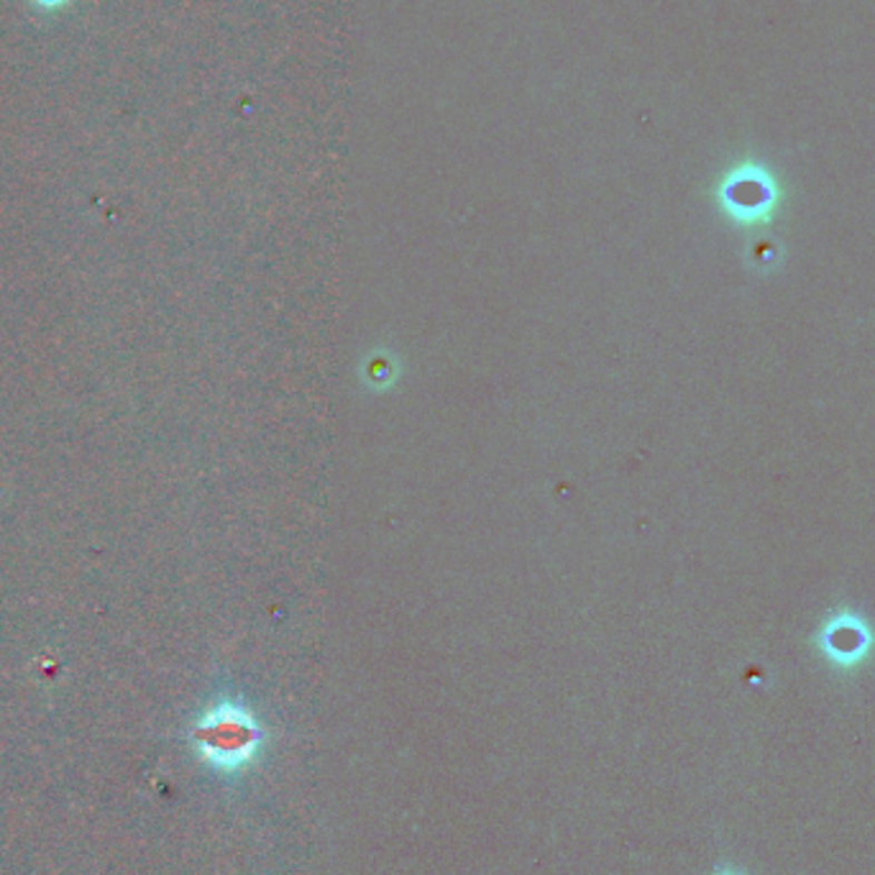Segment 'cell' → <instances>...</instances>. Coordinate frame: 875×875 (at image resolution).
I'll return each instance as SVG.
<instances>
[{
  "instance_id": "cell-1",
  "label": "cell",
  "mask_w": 875,
  "mask_h": 875,
  "mask_svg": "<svg viewBox=\"0 0 875 875\" xmlns=\"http://www.w3.org/2000/svg\"><path fill=\"white\" fill-rule=\"evenodd\" d=\"M193 745L203 763L220 774L246 768L264 745V729L254 711L236 699H220L193 725Z\"/></svg>"
},
{
  "instance_id": "cell-2",
  "label": "cell",
  "mask_w": 875,
  "mask_h": 875,
  "mask_svg": "<svg viewBox=\"0 0 875 875\" xmlns=\"http://www.w3.org/2000/svg\"><path fill=\"white\" fill-rule=\"evenodd\" d=\"M33 3H37V8H45V11H51V8L65 6L67 0H33Z\"/></svg>"
}]
</instances>
